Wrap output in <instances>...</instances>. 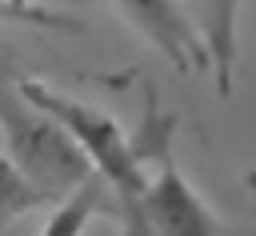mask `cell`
Returning <instances> with one entry per match:
<instances>
[{
	"label": "cell",
	"mask_w": 256,
	"mask_h": 236,
	"mask_svg": "<svg viewBox=\"0 0 256 236\" xmlns=\"http://www.w3.org/2000/svg\"><path fill=\"white\" fill-rule=\"evenodd\" d=\"M20 92L48 112L68 136L72 144L84 152L92 176L108 188L120 220H124V236H144V196H148V176H144V152L132 144V136H124V128L96 104H84L60 88H48L44 80H16Z\"/></svg>",
	"instance_id": "obj_1"
},
{
	"label": "cell",
	"mask_w": 256,
	"mask_h": 236,
	"mask_svg": "<svg viewBox=\"0 0 256 236\" xmlns=\"http://www.w3.org/2000/svg\"><path fill=\"white\" fill-rule=\"evenodd\" d=\"M0 132L8 140V160L56 204L68 192H76L92 168L84 160V152L72 144V136L48 116L40 112L16 80H8V72H0Z\"/></svg>",
	"instance_id": "obj_2"
},
{
	"label": "cell",
	"mask_w": 256,
	"mask_h": 236,
	"mask_svg": "<svg viewBox=\"0 0 256 236\" xmlns=\"http://www.w3.org/2000/svg\"><path fill=\"white\" fill-rule=\"evenodd\" d=\"M156 160L160 172L148 180V196H144V236H224L216 212L176 168L168 152V136H160Z\"/></svg>",
	"instance_id": "obj_3"
},
{
	"label": "cell",
	"mask_w": 256,
	"mask_h": 236,
	"mask_svg": "<svg viewBox=\"0 0 256 236\" xmlns=\"http://www.w3.org/2000/svg\"><path fill=\"white\" fill-rule=\"evenodd\" d=\"M176 72H212L196 20L184 12L180 0H108Z\"/></svg>",
	"instance_id": "obj_4"
},
{
	"label": "cell",
	"mask_w": 256,
	"mask_h": 236,
	"mask_svg": "<svg viewBox=\"0 0 256 236\" xmlns=\"http://www.w3.org/2000/svg\"><path fill=\"white\" fill-rule=\"evenodd\" d=\"M104 200H112L108 188L96 176H88L76 192H68L64 200H56V208H52L48 224L40 228V236H84L88 224H92V216L104 208Z\"/></svg>",
	"instance_id": "obj_5"
},
{
	"label": "cell",
	"mask_w": 256,
	"mask_h": 236,
	"mask_svg": "<svg viewBox=\"0 0 256 236\" xmlns=\"http://www.w3.org/2000/svg\"><path fill=\"white\" fill-rule=\"evenodd\" d=\"M40 204H52L8 156H0V228H8V224H16L20 216H28V212H36Z\"/></svg>",
	"instance_id": "obj_6"
},
{
	"label": "cell",
	"mask_w": 256,
	"mask_h": 236,
	"mask_svg": "<svg viewBox=\"0 0 256 236\" xmlns=\"http://www.w3.org/2000/svg\"><path fill=\"white\" fill-rule=\"evenodd\" d=\"M52 4H76V0H0V16H20V20H40V24H60L52 16Z\"/></svg>",
	"instance_id": "obj_7"
},
{
	"label": "cell",
	"mask_w": 256,
	"mask_h": 236,
	"mask_svg": "<svg viewBox=\"0 0 256 236\" xmlns=\"http://www.w3.org/2000/svg\"><path fill=\"white\" fill-rule=\"evenodd\" d=\"M0 72H4V68H0Z\"/></svg>",
	"instance_id": "obj_8"
}]
</instances>
